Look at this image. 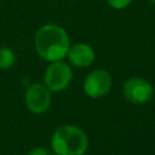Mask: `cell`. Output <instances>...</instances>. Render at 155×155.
Here are the masks:
<instances>
[{
  "instance_id": "cell-1",
  "label": "cell",
  "mask_w": 155,
  "mask_h": 155,
  "mask_svg": "<svg viewBox=\"0 0 155 155\" xmlns=\"http://www.w3.org/2000/svg\"><path fill=\"white\" fill-rule=\"evenodd\" d=\"M34 47L38 54L47 61H62L70 47V39L65 29L57 24H45L34 36Z\"/></svg>"
},
{
  "instance_id": "cell-2",
  "label": "cell",
  "mask_w": 155,
  "mask_h": 155,
  "mask_svg": "<svg viewBox=\"0 0 155 155\" xmlns=\"http://www.w3.org/2000/svg\"><path fill=\"white\" fill-rule=\"evenodd\" d=\"M51 148L56 155H84L88 148V138L80 127L64 125L52 134Z\"/></svg>"
},
{
  "instance_id": "cell-3",
  "label": "cell",
  "mask_w": 155,
  "mask_h": 155,
  "mask_svg": "<svg viewBox=\"0 0 155 155\" xmlns=\"http://www.w3.org/2000/svg\"><path fill=\"white\" fill-rule=\"evenodd\" d=\"M73 79V70L70 65L63 61L50 62L45 73L44 82L45 86L52 92H59L65 90Z\"/></svg>"
},
{
  "instance_id": "cell-4",
  "label": "cell",
  "mask_w": 155,
  "mask_h": 155,
  "mask_svg": "<svg viewBox=\"0 0 155 155\" xmlns=\"http://www.w3.org/2000/svg\"><path fill=\"white\" fill-rule=\"evenodd\" d=\"M122 93L126 101L132 104H145L153 98L154 88L148 80L133 76L125 81Z\"/></svg>"
},
{
  "instance_id": "cell-5",
  "label": "cell",
  "mask_w": 155,
  "mask_h": 155,
  "mask_svg": "<svg viewBox=\"0 0 155 155\" xmlns=\"http://www.w3.org/2000/svg\"><path fill=\"white\" fill-rule=\"evenodd\" d=\"M113 81L109 71L105 69L92 70L84 81V92L91 98H101L111 88Z\"/></svg>"
},
{
  "instance_id": "cell-6",
  "label": "cell",
  "mask_w": 155,
  "mask_h": 155,
  "mask_svg": "<svg viewBox=\"0 0 155 155\" xmlns=\"http://www.w3.org/2000/svg\"><path fill=\"white\" fill-rule=\"evenodd\" d=\"M24 101L31 113L42 114L51 105V91L42 84H33L27 88Z\"/></svg>"
},
{
  "instance_id": "cell-7",
  "label": "cell",
  "mask_w": 155,
  "mask_h": 155,
  "mask_svg": "<svg viewBox=\"0 0 155 155\" xmlns=\"http://www.w3.org/2000/svg\"><path fill=\"white\" fill-rule=\"evenodd\" d=\"M67 56L70 64H73L74 67L86 68L92 64V62L94 61L96 53H94V50L88 44L78 42L69 47Z\"/></svg>"
},
{
  "instance_id": "cell-8",
  "label": "cell",
  "mask_w": 155,
  "mask_h": 155,
  "mask_svg": "<svg viewBox=\"0 0 155 155\" xmlns=\"http://www.w3.org/2000/svg\"><path fill=\"white\" fill-rule=\"evenodd\" d=\"M15 52L8 47H0V69H8L15 64Z\"/></svg>"
},
{
  "instance_id": "cell-9",
  "label": "cell",
  "mask_w": 155,
  "mask_h": 155,
  "mask_svg": "<svg viewBox=\"0 0 155 155\" xmlns=\"http://www.w3.org/2000/svg\"><path fill=\"white\" fill-rule=\"evenodd\" d=\"M105 1L110 7L115 10H124L132 2V0H105Z\"/></svg>"
},
{
  "instance_id": "cell-10",
  "label": "cell",
  "mask_w": 155,
  "mask_h": 155,
  "mask_svg": "<svg viewBox=\"0 0 155 155\" xmlns=\"http://www.w3.org/2000/svg\"><path fill=\"white\" fill-rule=\"evenodd\" d=\"M27 155H51V153L48 149H46L44 147H35V148L30 149L27 153Z\"/></svg>"
},
{
  "instance_id": "cell-11",
  "label": "cell",
  "mask_w": 155,
  "mask_h": 155,
  "mask_svg": "<svg viewBox=\"0 0 155 155\" xmlns=\"http://www.w3.org/2000/svg\"><path fill=\"white\" fill-rule=\"evenodd\" d=\"M149 1H150L151 4H154V5H155V0H149Z\"/></svg>"
}]
</instances>
